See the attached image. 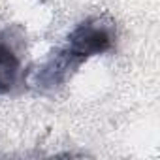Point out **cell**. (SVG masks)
I'll list each match as a JSON object with an SVG mask.
<instances>
[{
	"mask_svg": "<svg viewBox=\"0 0 160 160\" xmlns=\"http://www.w3.org/2000/svg\"><path fill=\"white\" fill-rule=\"evenodd\" d=\"M113 42L111 23H104L100 17H91L79 23L70 32L66 45L34 73V85L45 91L62 85L87 58L109 51Z\"/></svg>",
	"mask_w": 160,
	"mask_h": 160,
	"instance_id": "6da1fadb",
	"label": "cell"
},
{
	"mask_svg": "<svg viewBox=\"0 0 160 160\" xmlns=\"http://www.w3.org/2000/svg\"><path fill=\"white\" fill-rule=\"evenodd\" d=\"M19 68L21 64L13 49L0 42V94L10 92L15 87Z\"/></svg>",
	"mask_w": 160,
	"mask_h": 160,
	"instance_id": "7a4b0ae2",
	"label": "cell"
}]
</instances>
